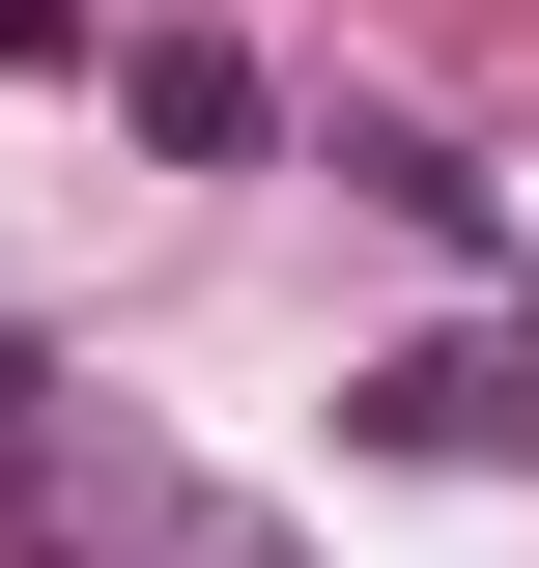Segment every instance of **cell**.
<instances>
[{"label":"cell","instance_id":"obj_4","mask_svg":"<svg viewBox=\"0 0 539 568\" xmlns=\"http://www.w3.org/2000/svg\"><path fill=\"white\" fill-rule=\"evenodd\" d=\"M0 511H29V342H0Z\"/></svg>","mask_w":539,"mask_h":568},{"label":"cell","instance_id":"obj_1","mask_svg":"<svg viewBox=\"0 0 539 568\" xmlns=\"http://www.w3.org/2000/svg\"><path fill=\"white\" fill-rule=\"evenodd\" d=\"M114 114L171 142V171H256V142H284V85L227 58V29H142V58H114Z\"/></svg>","mask_w":539,"mask_h":568},{"label":"cell","instance_id":"obj_3","mask_svg":"<svg viewBox=\"0 0 539 568\" xmlns=\"http://www.w3.org/2000/svg\"><path fill=\"white\" fill-rule=\"evenodd\" d=\"M482 426H511V369H482V342H426V369H369V455H482Z\"/></svg>","mask_w":539,"mask_h":568},{"label":"cell","instance_id":"obj_5","mask_svg":"<svg viewBox=\"0 0 539 568\" xmlns=\"http://www.w3.org/2000/svg\"><path fill=\"white\" fill-rule=\"evenodd\" d=\"M58 29H85V0H0V58H58Z\"/></svg>","mask_w":539,"mask_h":568},{"label":"cell","instance_id":"obj_2","mask_svg":"<svg viewBox=\"0 0 539 568\" xmlns=\"http://www.w3.org/2000/svg\"><path fill=\"white\" fill-rule=\"evenodd\" d=\"M340 171H369V200H398L426 256H482V171H455V142H426V114H340Z\"/></svg>","mask_w":539,"mask_h":568}]
</instances>
